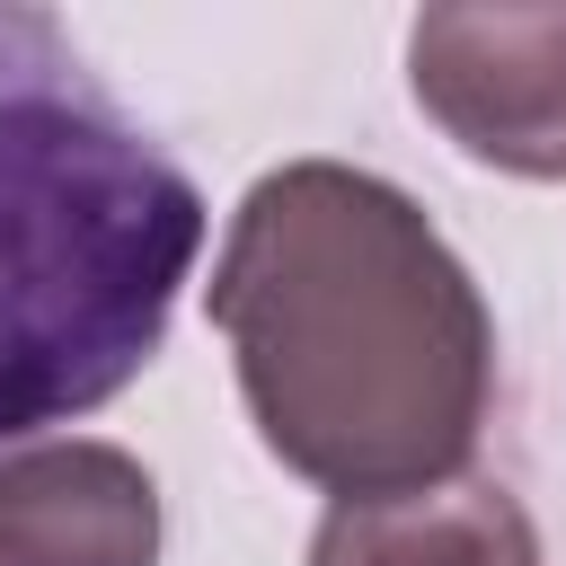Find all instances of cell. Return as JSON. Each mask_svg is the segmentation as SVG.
<instances>
[{
  "mask_svg": "<svg viewBox=\"0 0 566 566\" xmlns=\"http://www.w3.org/2000/svg\"><path fill=\"white\" fill-rule=\"evenodd\" d=\"M310 566H539V531L495 478H451L380 504H336L310 539Z\"/></svg>",
  "mask_w": 566,
  "mask_h": 566,
  "instance_id": "cell-5",
  "label": "cell"
},
{
  "mask_svg": "<svg viewBox=\"0 0 566 566\" xmlns=\"http://www.w3.org/2000/svg\"><path fill=\"white\" fill-rule=\"evenodd\" d=\"M203 310L230 336L256 442L292 478L380 504L469 469L495 318L407 186L345 159L265 168L230 212Z\"/></svg>",
  "mask_w": 566,
  "mask_h": 566,
  "instance_id": "cell-1",
  "label": "cell"
},
{
  "mask_svg": "<svg viewBox=\"0 0 566 566\" xmlns=\"http://www.w3.org/2000/svg\"><path fill=\"white\" fill-rule=\"evenodd\" d=\"M416 106L504 177H566V0L424 9L407 27Z\"/></svg>",
  "mask_w": 566,
  "mask_h": 566,
  "instance_id": "cell-3",
  "label": "cell"
},
{
  "mask_svg": "<svg viewBox=\"0 0 566 566\" xmlns=\"http://www.w3.org/2000/svg\"><path fill=\"white\" fill-rule=\"evenodd\" d=\"M195 248V177L115 106L62 18L0 0V442L142 380Z\"/></svg>",
  "mask_w": 566,
  "mask_h": 566,
  "instance_id": "cell-2",
  "label": "cell"
},
{
  "mask_svg": "<svg viewBox=\"0 0 566 566\" xmlns=\"http://www.w3.org/2000/svg\"><path fill=\"white\" fill-rule=\"evenodd\" d=\"M0 566H159V486L124 442H27L0 460Z\"/></svg>",
  "mask_w": 566,
  "mask_h": 566,
  "instance_id": "cell-4",
  "label": "cell"
}]
</instances>
